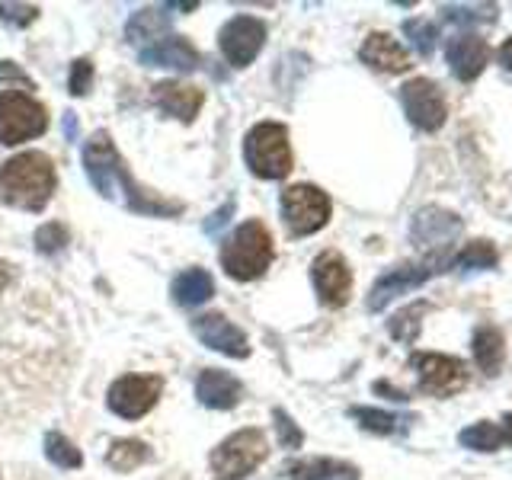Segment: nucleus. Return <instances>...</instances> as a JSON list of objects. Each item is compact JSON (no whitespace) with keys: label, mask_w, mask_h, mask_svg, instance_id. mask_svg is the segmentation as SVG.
Returning <instances> with one entry per match:
<instances>
[{"label":"nucleus","mask_w":512,"mask_h":480,"mask_svg":"<svg viewBox=\"0 0 512 480\" xmlns=\"http://www.w3.org/2000/svg\"><path fill=\"white\" fill-rule=\"evenodd\" d=\"M84 167L93 189L100 192L103 199L119 202L122 208L135 215H148V218H170L183 212V202H173L157 196V192L144 189L132 173H128L122 154L116 151L109 132H96L84 144Z\"/></svg>","instance_id":"nucleus-1"},{"label":"nucleus","mask_w":512,"mask_h":480,"mask_svg":"<svg viewBox=\"0 0 512 480\" xmlns=\"http://www.w3.org/2000/svg\"><path fill=\"white\" fill-rule=\"evenodd\" d=\"M55 164L42 151H23L0 167V199L23 212H42L55 192Z\"/></svg>","instance_id":"nucleus-2"},{"label":"nucleus","mask_w":512,"mask_h":480,"mask_svg":"<svg viewBox=\"0 0 512 480\" xmlns=\"http://www.w3.org/2000/svg\"><path fill=\"white\" fill-rule=\"evenodd\" d=\"M272 256H276V247H272V234L263 221H244L221 244V266L237 282L260 279L269 269Z\"/></svg>","instance_id":"nucleus-3"},{"label":"nucleus","mask_w":512,"mask_h":480,"mask_svg":"<svg viewBox=\"0 0 512 480\" xmlns=\"http://www.w3.org/2000/svg\"><path fill=\"white\" fill-rule=\"evenodd\" d=\"M247 167L260 180H285L292 173V144H288V128L279 122H260L247 132L244 141Z\"/></svg>","instance_id":"nucleus-4"},{"label":"nucleus","mask_w":512,"mask_h":480,"mask_svg":"<svg viewBox=\"0 0 512 480\" xmlns=\"http://www.w3.org/2000/svg\"><path fill=\"white\" fill-rule=\"evenodd\" d=\"M269 455V442L260 429H240L212 452V471L218 480H244Z\"/></svg>","instance_id":"nucleus-5"},{"label":"nucleus","mask_w":512,"mask_h":480,"mask_svg":"<svg viewBox=\"0 0 512 480\" xmlns=\"http://www.w3.org/2000/svg\"><path fill=\"white\" fill-rule=\"evenodd\" d=\"M282 218L295 237L317 234L330 221V196L311 183L288 186L282 192Z\"/></svg>","instance_id":"nucleus-6"},{"label":"nucleus","mask_w":512,"mask_h":480,"mask_svg":"<svg viewBox=\"0 0 512 480\" xmlns=\"http://www.w3.org/2000/svg\"><path fill=\"white\" fill-rule=\"evenodd\" d=\"M48 128V112L26 93H0V144L39 138Z\"/></svg>","instance_id":"nucleus-7"},{"label":"nucleus","mask_w":512,"mask_h":480,"mask_svg":"<svg viewBox=\"0 0 512 480\" xmlns=\"http://www.w3.org/2000/svg\"><path fill=\"white\" fill-rule=\"evenodd\" d=\"M420 378V391L432 397H452L461 388H468V365L461 359L442 356V352H416L410 359Z\"/></svg>","instance_id":"nucleus-8"},{"label":"nucleus","mask_w":512,"mask_h":480,"mask_svg":"<svg viewBox=\"0 0 512 480\" xmlns=\"http://www.w3.org/2000/svg\"><path fill=\"white\" fill-rule=\"evenodd\" d=\"M160 391H164V378L160 375H122L119 381L109 384L106 404L122 420H138L157 404Z\"/></svg>","instance_id":"nucleus-9"},{"label":"nucleus","mask_w":512,"mask_h":480,"mask_svg":"<svg viewBox=\"0 0 512 480\" xmlns=\"http://www.w3.org/2000/svg\"><path fill=\"white\" fill-rule=\"evenodd\" d=\"M400 103H404L407 119L420 128V132H439L445 125L448 106L436 80L413 77L410 84L400 87Z\"/></svg>","instance_id":"nucleus-10"},{"label":"nucleus","mask_w":512,"mask_h":480,"mask_svg":"<svg viewBox=\"0 0 512 480\" xmlns=\"http://www.w3.org/2000/svg\"><path fill=\"white\" fill-rule=\"evenodd\" d=\"M442 260H423V263H404V266H394L388 269L384 276L372 285V292H368V311H384L394 298L413 292V288H420L426 279H432L436 272H442Z\"/></svg>","instance_id":"nucleus-11"},{"label":"nucleus","mask_w":512,"mask_h":480,"mask_svg":"<svg viewBox=\"0 0 512 480\" xmlns=\"http://www.w3.org/2000/svg\"><path fill=\"white\" fill-rule=\"evenodd\" d=\"M263 42H266V23L256 20V16H234L218 32L221 55L228 58L231 68H247L263 52Z\"/></svg>","instance_id":"nucleus-12"},{"label":"nucleus","mask_w":512,"mask_h":480,"mask_svg":"<svg viewBox=\"0 0 512 480\" xmlns=\"http://www.w3.org/2000/svg\"><path fill=\"white\" fill-rule=\"evenodd\" d=\"M311 279H314V292L320 298V304L327 308H343L352 292V272L346 266V260L340 253H320L311 263Z\"/></svg>","instance_id":"nucleus-13"},{"label":"nucleus","mask_w":512,"mask_h":480,"mask_svg":"<svg viewBox=\"0 0 512 480\" xmlns=\"http://www.w3.org/2000/svg\"><path fill=\"white\" fill-rule=\"evenodd\" d=\"M461 228H464V221L455 212L429 205V208H420V212H416V218L410 224V237L416 247L445 253L448 244L461 234Z\"/></svg>","instance_id":"nucleus-14"},{"label":"nucleus","mask_w":512,"mask_h":480,"mask_svg":"<svg viewBox=\"0 0 512 480\" xmlns=\"http://www.w3.org/2000/svg\"><path fill=\"white\" fill-rule=\"evenodd\" d=\"M192 330H196V336L208 349L224 352V356H231V359H247L250 356L247 333L240 330L237 324H231L224 314H202V317L192 320Z\"/></svg>","instance_id":"nucleus-15"},{"label":"nucleus","mask_w":512,"mask_h":480,"mask_svg":"<svg viewBox=\"0 0 512 480\" xmlns=\"http://www.w3.org/2000/svg\"><path fill=\"white\" fill-rule=\"evenodd\" d=\"M445 58L458 80H477L490 61V45L487 39H480L477 32H458V36L448 42Z\"/></svg>","instance_id":"nucleus-16"},{"label":"nucleus","mask_w":512,"mask_h":480,"mask_svg":"<svg viewBox=\"0 0 512 480\" xmlns=\"http://www.w3.org/2000/svg\"><path fill=\"white\" fill-rule=\"evenodd\" d=\"M138 58L141 64H151V68H176V71L199 68V52L186 36H164L160 42L141 48Z\"/></svg>","instance_id":"nucleus-17"},{"label":"nucleus","mask_w":512,"mask_h":480,"mask_svg":"<svg viewBox=\"0 0 512 480\" xmlns=\"http://www.w3.org/2000/svg\"><path fill=\"white\" fill-rule=\"evenodd\" d=\"M359 58L368 64V68L384 71V74H404L410 68L407 48L394 36H388V32H368L359 48Z\"/></svg>","instance_id":"nucleus-18"},{"label":"nucleus","mask_w":512,"mask_h":480,"mask_svg":"<svg viewBox=\"0 0 512 480\" xmlns=\"http://www.w3.org/2000/svg\"><path fill=\"white\" fill-rule=\"evenodd\" d=\"M205 93L199 87L180 84V80H160L154 87V103L167 112V116L180 119V122H192L199 116Z\"/></svg>","instance_id":"nucleus-19"},{"label":"nucleus","mask_w":512,"mask_h":480,"mask_svg":"<svg viewBox=\"0 0 512 480\" xmlns=\"http://www.w3.org/2000/svg\"><path fill=\"white\" fill-rule=\"evenodd\" d=\"M196 397L212 410H231V407L240 404V397H244V384H240L228 372L205 368V372L199 375V381H196Z\"/></svg>","instance_id":"nucleus-20"},{"label":"nucleus","mask_w":512,"mask_h":480,"mask_svg":"<svg viewBox=\"0 0 512 480\" xmlns=\"http://www.w3.org/2000/svg\"><path fill=\"white\" fill-rule=\"evenodd\" d=\"M471 349H474V362L484 375H500L503 368V359H506V340L500 327L493 324H477L474 330V340H471Z\"/></svg>","instance_id":"nucleus-21"},{"label":"nucleus","mask_w":512,"mask_h":480,"mask_svg":"<svg viewBox=\"0 0 512 480\" xmlns=\"http://www.w3.org/2000/svg\"><path fill=\"white\" fill-rule=\"evenodd\" d=\"M285 477L288 480H359V468L336 458H308L288 464Z\"/></svg>","instance_id":"nucleus-22"},{"label":"nucleus","mask_w":512,"mask_h":480,"mask_svg":"<svg viewBox=\"0 0 512 480\" xmlns=\"http://www.w3.org/2000/svg\"><path fill=\"white\" fill-rule=\"evenodd\" d=\"M173 301L180 304V308H199L208 298L215 295V279L208 276L205 269H186L180 276L173 279V288H170Z\"/></svg>","instance_id":"nucleus-23"},{"label":"nucleus","mask_w":512,"mask_h":480,"mask_svg":"<svg viewBox=\"0 0 512 480\" xmlns=\"http://www.w3.org/2000/svg\"><path fill=\"white\" fill-rule=\"evenodd\" d=\"M164 32H170V16L164 13V7H144L138 13H132V20L125 26V42L128 45H141L148 48L154 45Z\"/></svg>","instance_id":"nucleus-24"},{"label":"nucleus","mask_w":512,"mask_h":480,"mask_svg":"<svg viewBox=\"0 0 512 480\" xmlns=\"http://www.w3.org/2000/svg\"><path fill=\"white\" fill-rule=\"evenodd\" d=\"M458 442L464 448H471V452H496V448H503L506 442H512V413L503 416V426L484 420V423H474L468 429H461Z\"/></svg>","instance_id":"nucleus-25"},{"label":"nucleus","mask_w":512,"mask_h":480,"mask_svg":"<svg viewBox=\"0 0 512 480\" xmlns=\"http://www.w3.org/2000/svg\"><path fill=\"white\" fill-rule=\"evenodd\" d=\"M349 416L362 429L375 432V436H394V432H404L410 426V416H397V413L375 410V407H349Z\"/></svg>","instance_id":"nucleus-26"},{"label":"nucleus","mask_w":512,"mask_h":480,"mask_svg":"<svg viewBox=\"0 0 512 480\" xmlns=\"http://www.w3.org/2000/svg\"><path fill=\"white\" fill-rule=\"evenodd\" d=\"M144 461H151V448L141 439H119V442H112L106 452V464L112 471H122V474L141 468Z\"/></svg>","instance_id":"nucleus-27"},{"label":"nucleus","mask_w":512,"mask_h":480,"mask_svg":"<svg viewBox=\"0 0 512 480\" xmlns=\"http://www.w3.org/2000/svg\"><path fill=\"white\" fill-rule=\"evenodd\" d=\"M496 263H500V253H496L490 240H471V244L445 266L452 272H477V269H493Z\"/></svg>","instance_id":"nucleus-28"},{"label":"nucleus","mask_w":512,"mask_h":480,"mask_svg":"<svg viewBox=\"0 0 512 480\" xmlns=\"http://www.w3.org/2000/svg\"><path fill=\"white\" fill-rule=\"evenodd\" d=\"M429 311V304L426 301H413L410 308L404 311H397L391 320H388V330L397 343H413L416 336H420V317Z\"/></svg>","instance_id":"nucleus-29"},{"label":"nucleus","mask_w":512,"mask_h":480,"mask_svg":"<svg viewBox=\"0 0 512 480\" xmlns=\"http://www.w3.org/2000/svg\"><path fill=\"white\" fill-rule=\"evenodd\" d=\"M442 16L458 26H487L496 23V4H445Z\"/></svg>","instance_id":"nucleus-30"},{"label":"nucleus","mask_w":512,"mask_h":480,"mask_svg":"<svg viewBox=\"0 0 512 480\" xmlns=\"http://www.w3.org/2000/svg\"><path fill=\"white\" fill-rule=\"evenodd\" d=\"M45 458L52 461L55 468H71V471L84 464L80 448L71 439H64L61 432H48V436H45Z\"/></svg>","instance_id":"nucleus-31"},{"label":"nucleus","mask_w":512,"mask_h":480,"mask_svg":"<svg viewBox=\"0 0 512 480\" xmlns=\"http://www.w3.org/2000/svg\"><path fill=\"white\" fill-rule=\"evenodd\" d=\"M404 36L410 39V45L416 48V55L429 58L436 52V42H439V29L432 20H423V16H416V20H407L404 23Z\"/></svg>","instance_id":"nucleus-32"},{"label":"nucleus","mask_w":512,"mask_h":480,"mask_svg":"<svg viewBox=\"0 0 512 480\" xmlns=\"http://www.w3.org/2000/svg\"><path fill=\"white\" fill-rule=\"evenodd\" d=\"M68 247V228L61 221H48L36 231V250L45 256H55L58 250Z\"/></svg>","instance_id":"nucleus-33"},{"label":"nucleus","mask_w":512,"mask_h":480,"mask_svg":"<svg viewBox=\"0 0 512 480\" xmlns=\"http://www.w3.org/2000/svg\"><path fill=\"white\" fill-rule=\"evenodd\" d=\"M272 420H276V432H279L282 448H301L304 432L298 429V423H292V416H288L285 410H272Z\"/></svg>","instance_id":"nucleus-34"},{"label":"nucleus","mask_w":512,"mask_h":480,"mask_svg":"<svg viewBox=\"0 0 512 480\" xmlns=\"http://www.w3.org/2000/svg\"><path fill=\"white\" fill-rule=\"evenodd\" d=\"M36 16H39L36 4H7V0H0V20L4 23L29 26V23H36Z\"/></svg>","instance_id":"nucleus-35"},{"label":"nucleus","mask_w":512,"mask_h":480,"mask_svg":"<svg viewBox=\"0 0 512 480\" xmlns=\"http://www.w3.org/2000/svg\"><path fill=\"white\" fill-rule=\"evenodd\" d=\"M93 84V61L90 58H77L71 64V80H68V90L74 96H84Z\"/></svg>","instance_id":"nucleus-36"},{"label":"nucleus","mask_w":512,"mask_h":480,"mask_svg":"<svg viewBox=\"0 0 512 480\" xmlns=\"http://www.w3.org/2000/svg\"><path fill=\"white\" fill-rule=\"evenodd\" d=\"M0 80H10V84H23L26 90H32V77L23 68H16L13 61H0Z\"/></svg>","instance_id":"nucleus-37"},{"label":"nucleus","mask_w":512,"mask_h":480,"mask_svg":"<svg viewBox=\"0 0 512 480\" xmlns=\"http://www.w3.org/2000/svg\"><path fill=\"white\" fill-rule=\"evenodd\" d=\"M231 215H234V199H231V202H224V208H218V212L205 221V234H218V228H224Z\"/></svg>","instance_id":"nucleus-38"},{"label":"nucleus","mask_w":512,"mask_h":480,"mask_svg":"<svg viewBox=\"0 0 512 480\" xmlns=\"http://www.w3.org/2000/svg\"><path fill=\"white\" fill-rule=\"evenodd\" d=\"M500 64L506 71H512V36L503 42V48H500Z\"/></svg>","instance_id":"nucleus-39"},{"label":"nucleus","mask_w":512,"mask_h":480,"mask_svg":"<svg viewBox=\"0 0 512 480\" xmlns=\"http://www.w3.org/2000/svg\"><path fill=\"white\" fill-rule=\"evenodd\" d=\"M13 282V266L7 263V260H0V292Z\"/></svg>","instance_id":"nucleus-40"},{"label":"nucleus","mask_w":512,"mask_h":480,"mask_svg":"<svg viewBox=\"0 0 512 480\" xmlns=\"http://www.w3.org/2000/svg\"><path fill=\"white\" fill-rule=\"evenodd\" d=\"M375 391H378V394H391V400H410L404 391H394L391 384H384V381H378V384H375Z\"/></svg>","instance_id":"nucleus-41"},{"label":"nucleus","mask_w":512,"mask_h":480,"mask_svg":"<svg viewBox=\"0 0 512 480\" xmlns=\"http://www.w3.org/2000/svg\"><path fill=\"white\" fill-rule=\"evenodd\" d=\"M64 135H68V138L77 135V116H74V112H68V116H64Z\"/></svg>","instance_id":"nucleus-42"}]
</instances>
